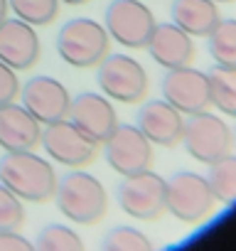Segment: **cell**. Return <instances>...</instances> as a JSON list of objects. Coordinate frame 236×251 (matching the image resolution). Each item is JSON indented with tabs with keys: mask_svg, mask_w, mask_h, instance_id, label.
Masks as SVG:
<instances>
[{
	"mask_svg": "<svg viewBox=\"0 0 236 251\" xmlns=\"http://www.w3.org/2000/svg\"><path fill=\"white\" fill-rule=\"evenodd\" d=\"M207 42L216 64L236 67V18H221L207 35Z\"/></svg>",
	"mask_w": 236,
	"mask_h": 251,
	"instance_id": "cell-21",
	"label": "cell"
},
{
	"mask_svg": "<svg viewBox=\"0 0 236 251\" xmlns=\"http://www.w3.org/2000/svg\"><path fill=\"white\" fill-rule=\"evenodd\" d=\"M96 81L101 94L118 103H138L148 94V72L128 54H106L96 69Z\"/></svg>",
	"mask_w": 236,
	"mask_h": 251,
	"instance_id": "cell-4",
	"label": "cell"
},
{
	"mask_svg": "<svg viewBox=\"0 0 236 251\" xmlns=\"http://www.w3.org/2000/svg\"><path fill=\"white\" fill-rule=\"evenodd\" d=\"M42 45L32 25L20 18H5L0 23V62L15 72L32 69L40 62Z\"/></svg>",
	"mask_w": 236,
	"mask_h": 251,
	"instance_id": "cell-14",
	"label": "cell"
},
{
	"mask_svg": "<svg viewBox=\"0 0 236 251\" xmlns=\"http://www.w3.org/2000/svg\"><path fill=\"white\" fill-rule=\"evenodd\" d=\"M214 202L216 197L204 175L182 170V173H175L170 180H165V207L180 222H187V224L202 222L204 217L212 214Z\"/></svg>",
	"mask_w": 236,
	"mask_h": 251,
	"instance_id": "cell-5",
	"label": "cell"
},
{
	"mask_svg": "<svg viewBox=\"0 0 236 251\" xmlns=\"http://www.w3.org/2000/svg\"><path fill=\"white\" fill-rule=\"evenodd\" d=\"M35 251H86L81 236L67 224H47L35 239Z\"/></svg>",
	"mask_w": 236,
	"mask_h": 251,
	"instance_id": "cell-22",
	"label": "cell"
},
{
	"mask_svg": "<svg viewBox=\"0 0 236 251\" xmlns=\"http://www.w3.org/2000/svg\"><path fill=\"white\" fill-rule=\"evenodd\" d=\"M231 133H234V143H236V128H234V131H231Z\"/></svg>",
	"mask_w": 236,
	"mask_h": 251,
	"instance_id": "cell-31",
	"label": "cell"
},
{
	"mask_svg": "<svg viewBox=\"0 0 236 251\" xmlns=\"http://www.w3.org/2000/svg\"><path fill=\"white\" fill-rule=\"evenodd\" d=\"M145 50L153 57V62L165 67V69L187 67L194 59L192 37L185 30H180L175 23H158L148 45H145Z\"/></svg>",
	"mask_w": 236,
	"mask_h": 251,
	"instance_id": "cell-17",
	"label": "cell"
},
{
	"mask_svg": "<svg viewBox=\"0 0 236 251\" xmlns=\"http://www.w3.org/2000/svg\"><path fill=\"white\" fill-rule=\"evenodd\" d=\"M42 148L45 153L67 168H84L96 158L98 143L91 141L79 126H74L69 118H59L54 123H47L42 128Z\"/></svg>",
	"mask_w": 236,
	"mask_h": 251,
	"instance_id": "cell-10",
	"label": "cell"
},
{
	"mask_svg": "<svg viewBox=\"0 0 236 251\" xmlns=\"http://www.w3.org/2000/svg\"><path fill=\"white\" fill-rule=\"evenodd\" d=\"M54 200H57L59 212L69 222L86 224V226L96 224L106 214V207H108V197L98 177L84 173L81 168H74L71 173L57 180Z\"/></svg>",
	"mask_w": 236,
	"mask_h": 251,
	"instance_id": "cell-2",
	"label": "cell"
},
{
	"mask_svg": "<svg viewBox=\"0 0 236 251\" xmlns=\"http://www.w3.org/2000/svg\"><path fill=\"white\" fill-rule=\"evenodd\" d=\"M0 182L27 202H47L57 190L54 165L32 151H5L0 158Z\"/></svg>",
	"mask_w": 236,
	"mask_h": 251,
	"instance_id": "cell-1",
	"label": "cell"
},
{
	"mask_svg": "<svg viewBox=\"0 0 236 251\" xmlns=\"http://www.w3.org/2000/svg\"><path fill=\"white\" fill-rule=\"evenodd\" d=\"M108 42L111 37L101 23L91 18H74L59 27L57 52L69 67L91 69L108 54Z\"/></svg>",
	"mask_w": 236,
	"mask_h": 251,
	"instance_id": "cell-3",
	"label": "cell"
},
{
	"mask_svg": "<svg viewBox=\"0 0 236 251\" xmlns=\"http://www.w3.org/2000/svg\"><path fill=\"white\" fill-rule=\"evenodd\" d=\"M116 197L121 209L133 217V219H143V222H153L160 219L167 207H165V180L150 170L136 173V175H126L116 187Z\"/></svg>",
	"mask_w": 236,
	"mask_h": 251,
	"instance_id": "cell-7",
	"label": "cell"
},
{
	"mask_svg": "<svg viewBox=\"0 0 236 251\" xmlns=\"http://www.w3.org/2000/svg\"><path fill=\"white\" fill-rule=\"evenodd\" d=\"M42 141V123L23 106H0V148L3 151H35Z\"/></svg>",
	"mask_w": 236,
	"mask_h": 251,
	"instance_id": "cell-16",
	"label": "cell"
},
{
	"mask_svg": "<svg viewBox=\"0 0 236 251\" xmlns=\"http://www.w3.org/2000/svg\"><path fill=\"white\" fill-rule=\"evenodd\" d=\"M101 251H153V244L136 226H113L103 236Z\"/></svg>",
	"mask_w": 236,
	"mask_h": 251,
	"instance_id": "cell-24",
	"label": "cell"
},
{
	"mask_svg": "<svg viewBox=\"0 0 236 251\" xmlns=\"http://www.w3.org/2000/svg\"><path fill=\"white\" fill-rule=\"evenodd\" d=\"M20 96V79L18 72L0 62V106H8Z\"/></svg>",
	"mask_w": 236,
	"mask_h": 251,
	"instance_id": "cell-26",
	"label": "cell"
},
{
	"mask_svg": "<svg viewBox=\"0 0 236 251\" xmlns=\"http://www.w3.org/2000/svg\"><path fill=\"white\" fill-rule=\"evenodd\" d=\"M160 91H163V99L167 103H172L182 116H192V113L207 111L212 106L207 72H199L189 64L167 69V74L160 81Z\"/></svg>",
	"mask_w": 236,
	"mask_h": 251,
	"instance_id": "cell-11",
	"label": "cell"
},
{
	"mask_svg": "<svg viewBox=\"0 0 236 251\" xmlns=\"http://www.w3.org/2000/svg\"><path fill=\"white\" fill-rule=\"evenodd\" d=\"M0 251H35V244L18 231H0Z\"/></svg>",
	"mask_w": 236,
	"mask_h": 251,
	"instance_id": "cell-27",
	"label": "cell"
},
{
	"mask_svg": "<svg viewBox=\"0 0 236 251\" xmlns=\"http://www.w3.org/2000/svg\"><path fill=\"white\" fill-rule=\"evenodd\" d=\"M69 91L67 86L54 79V76H32L27 79L23 86H20V103L42 123H54L59 118H67V111H69Z\"/></svg>",
	"mask_w": 236,
	"mask_h": 251,
	"instance_id": "cell-12",
	"label": "cell"
},
{
	"mask_svg": "<svg viewBox=\"0 0 236 251\" xmlns=\"http://www.w3.org/2000/svg\"><path fill=\"white\" fill-rule=\"evenodd\" d=\"M182 146L194 160L209 165V163L224 158L226 153H231L234 133L221 116L199 111V113H192L189 118H185Z\"/></svg>",
	"mask_w": 236,
	"mask_h": 251,
	"instance_id": "cell-6",
	"label": "cell"
},
{
	"mask_svg": "<svg viewBox=\"0 0 236 251\" xmlns=\"http://www.w3.org/2000/svg\"><path fill=\"white\" fill-rule=\"evenodd\" d=\"M138 128L143 136L160 148H175L182 143V128H185V116L167 103L165 99H150L138 108Z\"/></svg>",
	"mask_w": 236,
	"mask_h": 251,
	"instance_id": "cell-15",
	"label": "cell"
},
{
	"mask_svg": "<svg viewBox=\"0 0 236 251\" xmlns=\"http://www.w3.org/2000/svg\"><path fill=\"white\" fill-rule=\"evenodd\" d=\"M207 180H209V187L216 202L234 204L236 202V155L226 153L224 158L209 163Z\"/></svg>",
	"mask_w": 236,
	"mask_h": 251,
	"instance_id": "cell-20",
	"label": "cell"
},
{
	"mask_svg": "<svg viewBox=\"0 0 236 251\" xmlns=\"http://www.w3.org/2000/svg\"><path fill=\"white\" fill-rule=\"evenodd\" d=\"M15 18L25 20L32 27L49 25L59 13V0H8Z\"/></svg>",
	"mask_w": 236,
	"mask_h": 251,
	"instance_id": "cell-23",
	"label": "cell"
},
{
	"mask_svg": "<svg viewBox=\"0 0 236 251\" xmlns=\"http://www.w3.org/2000/svg\"><path fill=\"white\" fill-rule=\"evenodd\" d=\"M67 118L74 126H79V128L91 141H96L98 146L118 126V116H116V108H113L111 99L103 96V94H96V91H81V94L71 96Z\"/></svg>",
	"mask_w": 236,
	"mask_h": 251,
	"instance_id": "cell-13",
	"label": "cell"
},
{
	"mask_svg": "<svg viewBox=\"0 0 236 251\" xmlns=\"http://www.w3.org/2000/svg\"><path fill=\"white\" fill-rule=\"evenodd\" d=\"M209 91H212V103L224 113L236 118V67H224L214 64L209 72Z\"/></svg>",
	"mask_w": 236,
	"mask_h": 251,
	"instance_id": "cell-19",
	"label": "cell"
},
{
	"mask_svg": "<svg viewBox=\"0 0 236 251\" xmlns=\"http://www.w3.org/2000/svg\"><path fill=\"white\" fill-rule=\"evenodd\" d=\"M25 222L23 200L0 182V231H18Z\"/></svg>",
	"mask_w": 236,
	"mask_h": 251,
	"instance_id": "cell-25",
	"label": "cell"
},
{
	"mask_svg": "<svg viewBox=\"0 0 236 251\" xmlns=\"http://www.w3.org/2000/svg\"><path fill=\"white\" fill-rule=\"evenodd\" d=\"M59 3H67V5H84L89 0H59Z\"/></svg>",
	"mask_w": 236,
	"mask_h": 251,
	"instance_id": "cell-29",
	"label": "cell"
},
{
	"mask_svg": "<svg viewBox=\"0 0 236 251\" xmlns=\"http://www.w3.org/2000/svg\"><path fill=\"white\" fill-rule=\"evenodd\" d=\"M8 10H10V5H8V0H0V23H3V20L8 18Z\"/></svg>",
	"mask_w": 236,
	"mask_h": 251,
	"instance_id": "cell-28",
	"label": "cell"
},
{
	"mask_svg": "<svg viewBox=\"0 0 236 251\" xmlns=\"http://www.w3.org/2000/svg\"><path fill=\"white\" fill-rule=\"evenodd\" d=\"M155 25V15L141 0H113L103 15V27L108 37L131 50L145 47Z\"/></svg>",
	"mask_w": 236,
	"mask_h": 251,
	"instance_id": "cell-8",
	"label": "cell"
},
{
	"mask_svg": "<svg viewBox=\"0 0 236 251\" xmlns=\"http://www.w3.org/2000/svg\"><path fill=\"white\" fill-rule=\"evenodd\" d=\"M214 3H231V0H214Z\"/></svg>",
	"mask_w": 236,
	"mask_h": 251,
	"instance_id": "cell-30",
	"label": "cell"
},
{
	"mask_svg": "<svg viewBox=\"0 0 236 251\" xmlns=\"http://www.w3.org/2000/svg\"><path fill=\"white\" fill-rule=\"evenodd\" d=\"M170 18L189 37H207L221 20L219 3L214 0H172Z\"/></svg>",
	"mask_w": 236,
	"mask_h": 251,
	"instance_id": "cell-18",
	"label": "cell"
},
{
	"mask_svg": "<svg viewBox=\"0 0 236 251\" xmlns=\"http://www.w3.org/2000/svg\"><path fill=\"white\" fill-rule=\"evenodd\" d=\"M106 163L118 175H136L150 170L153 163V143L143 136V131L133 123H118L111 136L103 141Z\"/></svg>",
	"mask_w": 236,
	"mask_h": 251,
	"instance_id": "cell-9",
	"label": "cell"
}]
</instances>
